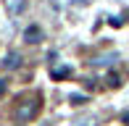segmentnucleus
I'll use <instances>...</instances> for the list:
<instances>
[{
  "label": "nucleus",
  "instance_id": "4",
  "mask_svg": "<svg viewBox=\"0 0 129 126\" xmlns=\"http://www.w3.org/2000/svg\"><path fill=\"white\" fill-rule=\"evenodd\" d=\"M50 76H53V79H66V76H71V66H61V68H53V71H50Z\"/></svg>",
  "mask_w": 129,
  "mask_h": 126
},
{
  "label": "nucleus",
  "instance_id": "5",
  "mask_svg": "<svg viewBox=\"0 0 129 126\" xmlns=\"http://www.w3.org/2000/svg\"><path fill=\"white\" fill-rule=\"evenodd\" d=\"M16 60H21L16 53H8L5 55V60H3V68H16Z\"/></svg>",
  "mask_w": 129,
  "mask_h": 126
},
{
  "label": "nucleus",
  "instance_id": "1",
  "mask_svg": "<svg viewBox=\"0 0 129 126\" xmlns=\"http://www.w3.org/2000/svg\"><path fill=\"white\" fill-rule=\"evenodd\" d=\"M40 108H42V97H40V95H32V97H26L24 102H19V108H16V118H19L21 123H24V121H32V118L40 113Z\"/></svg>",
  "mask_w": 129,
  "mask_h": 126
},
{
  "label": "nucleus",
  "instance_id": "2",
  "mask_svg": "<svg viewBox=\"0 0 129 126\" xmlns=\"http://www.w3.org/2000/svg\"><path fill=\"white\" fill-rule=\"evenodd\" d=\"M24 39H26L29 45H34V42H40V39H42V29H40L37 24H32V26H29V29L24 32Z\"/></svg>",
  "mask_w": 129,
  "mask_h": 126
},
{
  "label": "nucleus",
  "instance_id": "7",
  "mask_svg": "<svg viewBox=\"0 0 129 126\" xmlns=\"http://www.w3.org/2000/svg\"><path fill=\"white\" fill-rule=\"evenodd\" d=\"M121 121H124V123H126V126H129V110H126V113H124V116H121Z\"/></svg>",
  "mask_w": 129,
  "mask_h": 126
},
{
  "label": "nucleus",
  "instance_id": "8",
  "mask_svg": "<svg viewBox=\"0 0 129 126\" xmlns=\"http://www.w3.org/2000/svg\"><path fill=\"white\" fill-rule=\"evenodd\" d=\"M3 92H5V82L0 79V95H3Z\"/></svg>",
  "mask_w": 129,
  "mask_h": 126
},
{
  "label": "nucleus",
  "instance_id": "6",
  "mask_svg": "<svg viewBox=\"0 0 129 126\" xmlns=\"http://www.w3.org/2000/svg\"><path fill=\"white\" fill-rule=\"evenodd\" d=\"M108 79H111V87H119V74H108Z\"/></svg>",
  "mask_w": 129,
  "mask_h": 126
},
{
  "label": "nucleus",
  "instance_id": "3",
  "mask_svg": "<svg viewBox=\"0 0 129 126\" xmlns=\"http://www.w3.org/2000/svg\"><path fill=\"white\" fill-rule=\"evenodd\" d=\"M26 11V0H8V13L11 19H16L19 13H24Z\"/></svg>",
  "mask_w": 129,
  "mask_h": 126
}]
</instances>
